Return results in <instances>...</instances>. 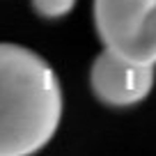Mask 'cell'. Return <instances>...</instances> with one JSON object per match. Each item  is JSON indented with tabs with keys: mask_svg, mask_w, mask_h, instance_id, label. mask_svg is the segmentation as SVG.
Returning <instances> with one entry per match:
<instances>
[{
	"mask_svg": "<svg viewBox=\"0 0 156 156\" xmlns=\"http://www.w3.org/2000/svg\"><path fill=\"white\" fill-rule=\"evenodd\" d=\"M62 117V85L41 55L0 44V156L44 149Z\"/></svg>",
	"mask_w": 156,
	"mask_h": 156,
	"instance_id": "1",
	"label": "cell"
},
{
	"mask_svg": "<svg viewBox=\"0 0 156 156\" xmlns=\"http://www.w3.org/2000/svg\"><path fill=\"white\" fill-rule=\"evenodd\" d=\"M94 25L106 51L156 64V0H94Z\"/></svg>",
	"mask_w": 156,
	"mask_h": 156,
	"instance_id": "2",
	"label": "cell"
},
{
	"mask_svg": "<svg viewBox=\"0 0 156 156\" xmlns=\"http://www.w3.org/2000/svg\"><path fill=\"white\" fill-rule=\"evenodd\" d=\"M92 92L99 101L115 108L140 103L154 87V67L136 64L106 51L92 64Z\"/></svg>",
	"mask_w": 156,
	"mask_h": 156,
	"instance_id": "3",
	"label": "cell"
},
{
	"mask_svg": "<svg viewBox=\"0 0 156 156\" xmlns=\"http://www.w3.org/2000/svg\"><path fill=\"white\" fill-rule=\"evenodd\" d=\"M76 0H32V7L44 19H62L73 9Z\"/></svg>",
	"mask_w": 156,
	"mask_h": 156,
	"instance_id": "4",
	"label": "cell"
}]
</instances>
